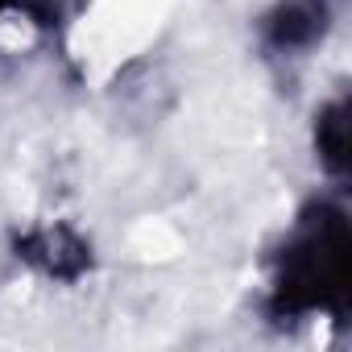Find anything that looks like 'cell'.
<instances>
[{
    "label": "cell",
    "instance_id": "4",
    "mask_svg": "<svg viewBox=\"0 0 352 352\" xmlns=\"http://www.w3.org/2000/svg\"><path fill=\"white\" fill-rule=\"evenodd\" d=\"M0 9H5V0H0Z\"/></svg>",
    "mask_w": 352,
    "mask_h": 352
},
{
    "label": "cell",
    "instance_id": "3",
    "mask_svg": "<svg viewBox=\"0 0 352 352\" xmlns=\"http://www.w3.org/2000/svg\"><path fill=\"white\" fill-rule=\"evenodd\" d=\"M315 120H319V124H315V149H319V162L340 179V174L348 170V108H344V100L327 104Z\"/></svg>",
    "mask_w": 352,
    "mask_h": 352
},
{
    "label": "cell",
    "instance_id": "2",
    "mask_svg": "<svg viewBox=\"0 0 352 352\" xmlns=\"http://www.w3.org/2000/svg\"><path fill=\"white\" fill-rule=\"evenodd\" d=\"M327 25V0H286L270 17V42L278 50H302L323 38Z\"/></svg>",
    "mask_w": 352,
    "mask_h": 352
},
{
    "label": "cell",
    "instance_id": "1",
    "mask_svg": "<svg viewBox=\"0 0 352 352\" xmlns=\"http://www.w3.org/2000/svg\"><path fill=\"white\" fill-rule=\"evenodd\" d=\"M348 290V220L331 204H315L282 249L278 307L290 315L331 311Z\"/></svg>",
    "mask_w": 352,
    "mask_h": 352
}]
</instances>
